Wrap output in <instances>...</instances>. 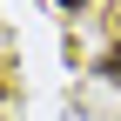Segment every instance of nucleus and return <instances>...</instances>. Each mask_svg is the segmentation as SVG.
<instances>
[{
    "label": "nucleus",
    "mask_w": 121,
    "mask_h": 121,
    "mask_svg": "<svg viewBox=\"0 0 121 121\" xmlns=\"http://www.w3.org/2000/svg\"><path fill=\"white\" fill-rule=\"evenodd\" d=\"M94 74H101L108 87H121V47H108V54H101V67H94Z\"/></svg>",
    "instance_id": "obj_1"
},
{
    "label": "nucleus",
    "mask_w": 121,
    "mask_h": 121,
    "mask_svg": "<svg viewBox=\"0 0 121 121\" xmlns=\"http://www.w3.org/2000/svg\"><path fill=\"white\" fill-rule=\"evenodd\" d=\"M54 7H67V13H81V7H87V0H54Z\"/></svg>",
    "instance_id": "obj_2"
}]
</instances>
